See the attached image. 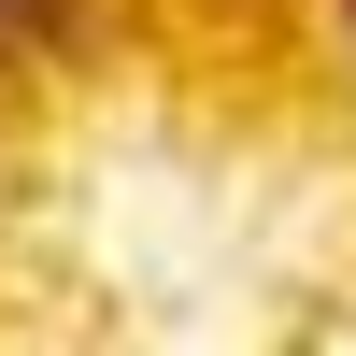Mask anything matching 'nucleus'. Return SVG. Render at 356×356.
Listing matches in <instances>:
<instances>
[{
    "instance_id": "1",
    "label": "nucleus",
    "mask_w": 356,
    "mask_h": 356,
    "mask_svg": "<svg viewBox=\"0 0 356 356\" xmlns=\"http://www.w3.org/2000/svg\"><path fill=\"white\" fill-rule=\"evenodd\" d=\"M342 43H356V0H342Z\"/></svg>"
}]
</instances>
